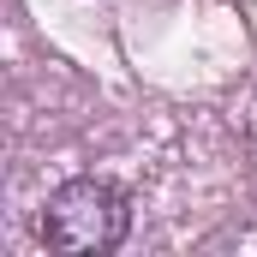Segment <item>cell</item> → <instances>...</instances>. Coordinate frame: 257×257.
Wrapping results in <instances>:
<instances>
[{
    "instance_id": "cell-1",
    "label": "cell",
    "mask_w": 257,
    "mask_h": 257,
    "mask_svg": "<svg viewBox=\"0 0 257 257\" xmlns=\"http://www.w3.org/2000/svg\"><path fill=\"white\" fill-rule=\"evenodd\" d=\"M126 227H132V209L108 180H66L60 192L42 203V245L66 251V257L114 251L126 239Z\"/></svg>"
}]
</instances>
